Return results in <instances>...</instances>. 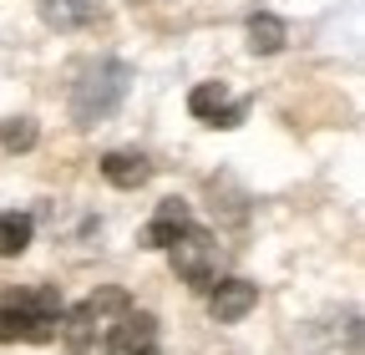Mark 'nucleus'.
<instances>
[{
	"label": "nucleus",
	"mask_w": 365,
	"mask_h": 355,
	"mask_svg": "<svg viewBox=\"0 0 365 355\" xmlns=\"http://www.w3.org/2000/svg\"><path fill=\"white\" fill-rule=\"evenodd\" d=\"M127 315H132V294L122 284H102L61 315V340L71 355H117V335Z\"/></svg>",
	"instance_id": "f257e3e1"
},
{
	"label": "nucleus",
	"mask_w": 365,
	"mask_h": 355,
	"mask_svg": "<svg viewBox=\"0 0 365 355\" xmlns=\"http://www.w3.org/2000/svg\"><path fill=\"white\" fill-rule=\"evenodd\" d=\"M127 86H132V66L117 56H97V61H81L76 81H71V122L76 127H97L107 117H117V107L127 102Z\"/></svg>",
	"instance_id": "f03ea898"
},
{
	"label": "nucleus",
	"mask_w": 365,
	"mask_h": 355,
	"mask_svg": "<svg viewBox=\"0 0 365 355\" xmlns=\"http://www.w3.org/2000/svg\"><path fill=\"white\" fill-rule=\"evenodd\" d=\"M168 259H173V274L188 284V289H198V294H208L213 284H218V264H223V249H218V239L208 234V229H182L173 244H168Z\"/></svg>",
	"instance_id": "7ed1b4c3"
},
{
	"label": "nucleus",
	"mask_w": 365,
	"mask_h": 355,
	"mask_svg": "<svg viewBox=\"0 0 365 355\" xmlns=\"http://www.w3.org/2000/svg\"><path fill=\"white\" fill-rule=\"evenodd\" d=\"M294 355H360V315H330V320H314L299 325L294 335Z\"/></svg>",
	"instance_id": "20e7f679"
},
{
	"label": "nucleus",
	"mask_w": 365,
	"mask_h": 355,
	"mask_svg": "<svg viewBox=\"0 0 365 355\" xmlns=\"http://www.w3.org/2000/svg\"><path fill=\"white\" fill-rule=\"evenodd\" d=\"M188 112L198 122H208V127H239L249 117V97H228L223 81H203V86H193Z\"/></svg>",
	"instance_id": "39448f33"
},
{
	"label": "nucleus",
	"mask_w": 365,
	"mask_h": 355,
	"mask_svg": "<svg viewBox=\"0 0 365 355\" xmlns=\"http://www.w3.org/2000/svg\"><path fill=\"white\" fill-rule=\"evenodd\" d=\"M254 304H259V284H254V279H218V284L208 289V315H213L218 325H239Z\"/></svg>",
	"instance_id": "423d86ee"
},
{
	"label": "nucleus",
	"mask_w": 365,
	"mask_h": 355,
	"mask_svg": "<svg viewBox=\"0 0 365 355\" xmlns=\"http://www.w3.org/2000/svg\"><path fill=\"white\" fill-rule=\"evenodd\" d=\"M0 304L21 309V315H36V320H61V315H66V299H61L56 284H21V289L11 284Z\"/></svg>",
	"instance_id": "0eeeda50"
},
{
	"label": "nucleus",
	"mask_w": 365,
	"mask_h": 355,
	"mask_svg": "<svg viewBox=\"0 0 365 355\" xmlns=\"http://www.w3.org/2000/svg\"><path fill=\"white\" fill-rule=\"evenodd\" d=\"M182 229H193L188 203H182V198H163V203H158V213L148 218V229H143V249H168Z\"/></svg>",
	"instance_id": "6e6552de"
},
{
	"label": "nucleus",
	"mask_w": 365,
	"mask_h": 355,
	"mask_svg": "<svg viewBox=\"0 0 365 355\" xmlns=\"http://www.w3.org/2000/svg\"><path fill=\"white\" fill-rule=\"evenodd\" d=\"M61 335V320H36V315H21V309L0 304V345L11 340H26V345H46Z\"/></svg>",
	"instance_id": "1a4fd4ad"
},
{
	"label": "nucleus",
	"mask_w": 365,
	"mask_h": 355,
	"mask_svg": "<svg viewBox=\"0 0 365 355\" xmlns=\"http://www.w3.org/2000/svg\"><path fill=\"white\" fill-rule=\"evenodd\" d=\"M102 178H107L112 188H122V193H137L153 178V163L143 153H132V148H117V153L102 158Z\"/></svg>",
	"instance_id": "9d476101"
},
{
	"label": "nucleus",
	"mask_w": 365,
	"mask_h": 355,
	"mask_svg": "<svg viewBox=\"0 0 365 355\" xmlns=\"http://www.w3.org/2000/svg\"><path fill=\"white\" fill-rule=\"evenodd\" d=\"M117 350H122V355H163V345H158V315H148V309H132V315L122 320Z\"/></svg>",
	"instance_id": "9b49d317"
},
{
	"label": "nucleus",
	"mask_w": 365,
	"mask_h": 355,
	"mask_svg": "<svg viewBox=\"0 0 365 355\" xmlns=\"http://www.w3.org/2000/svg\"><path fill=\"white\" fill-rule=\"evenodd\" d=\"M41 21L51 31H81L97 21V0H41Z\"/></svg>",
	"instance_id": "f8f14e48"
},
{
	"label": "nucleus",
	"mask_w": 365,
	"mask_h": 355,
	"mask_svg": "<svg viewBox=\"0 0 365 355\" xmlns=\"http://www.w3.org/2000/svg\"><path fill=\"white\" fill-rule=\"evenodd\" d=\"M284 41H289V26H284L279 16H269V11L249 16V51H254V56H274V51H284Z\"/></svg>",
	"instance_id": "ddd939ff"
},
{
	"label": "nucleus",
	"mask_w": 365,
	"mask_h": 355,
	"mask_svg": "<svg viewBox=\"0 0 365 355\" xmlns=\"http://www.w3.org/2000/svg\"><path fill=\"white\" fill-rule=\"evenodd\" d=\"M31 234H36V218H31V213H21V208H6V213H0V259L26 254Z\"/></svg>",
	"instance_id": "4468645a"
},
{
	"label": "nucleus",
	"mask_w": 365,
	"mask_h": 355,
	"mask_svg": "<svg viewBox=\"0 0 365 355\" xmlns=\"http://www.w3.org/2000/svg\"><path fill=\"white\" fill-rule=\"evenodd\" d=\"M36 138H41V127L31 117H6V122H0V148H6V153H31Z\"/></svg>",
	"instance_id": "2eb2a0df"
},
{
	"label": "nucleus",
	"mask_w": 365,
	"mask_h": 355,
	"mask_svg": "<svg viewBox=\"0 0 365 355\" xmlns=\"http://www.w3.org/2000/svg\"><path fill=\"white\" fill-rule=\"evenodd\" d=\"M132 6H143V0H132Z\"/></svg>",
	"instance_id": "dca6fc26"
}]
</instances>
